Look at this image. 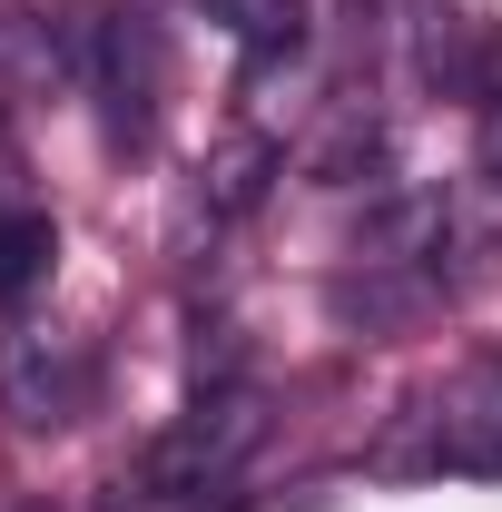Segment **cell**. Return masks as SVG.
I'll use <instances>...</instances> for the list:
<instances>
[{
  "label": "cell",
  "instance_id": "1",
  "mask_svg": "<svg viewBox=\"0 0 502 512\" xmlns=\"http://www.w3.org/2000/svg\"><path fill=\"white\" fill-rule=\"evenodd\" d=\"M256 434H266V404H256L247 384L197 394L188 414L148 444V463H138V503H197V493H227L237 463L256 453Z\"/></svg>",
  "mask_w": 502,
  "mask_h": 512
},
{
  "label": "cell",
  "instance_id": "2",
  "mask_svg": "<svg viewBox=\"0 0 502 512\" xmlns=\"http://www.w3.org/2000/svg\"><path fill=\"white\" fill-rule=\"evenodd\" d=\"M414 463L502 483V365H473V375H453L434 404H424V453H414Z\"/></svg>",
  "mask_w": 502,
  "mask_h": 512
},
{
  "label": "cell",
  "instance_id": "3",
  "mask_svg": "<svg viewBox=\"0 0 502 512\" xmlns=\"http://www.w3.org/2000/svg\"><path fill=\"white\" fill-rule=\"evenodd\" d=\"M79 404H89V365H79V355L50 365V345L20 335V345H10V414H20V424H69Z\"/></svg>",
  "mask_w": 502,
  "mask_h": 512
},
{
  "label": "cell",
  "instance_id": "4",
  "mask_svg": "<svg viewBox=\"0 0 502 512\" xmlns=\"http://www.w3.org/2000/svg\"><path fill=\"white\" fill-rule=\"evenodd\" d=\"M207 20H227V40L256 50V60H286L306 50V0H197Z\"/></svg>",
  "mask_w": 502,
  "mask_h": 512
},
{
  "label": "cell",
  "instance_id": "5",
  "mask_svg": "<svg viewBox=\"0 0 502 512\" xmlns=\"http://www.w3.org/2000/svg\"><path fill=\"white\" fill-rule=\"evenodd\" d=\"M50 256H60L50 217H0V306H20V296L50 276Z\"/></svg>",
  "mask_w": 502,
  "mask_h": 512
},
{
  "label": "cell",
  "instance_id": "6",
  "mask_svg": "<svg viewBox=\"0 0 502 512\" xmlns=\"http://www.w3.org/2000/svg\"><path fill=\"white\" fill-rule=\"evenodd\" d=\"M483 168H493V188H502V99L483 109Z\"/></svg>",
  "mask_w": 502,
  "mask_h": 512
}]
</instances>
